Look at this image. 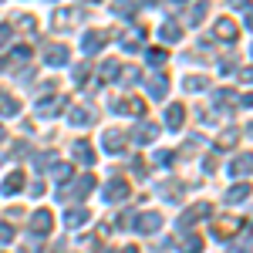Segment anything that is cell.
I'll return each instance as SVG.
<instances>
[{
  "mask_svg": "<svg viewBox=\"0 0 253 253\" xmlns=\"http://www.w3.org/2000/svg\"><path fill=\"white\" fill-rule=\"evenodd\" d=\"M132 226H135V233H159V226H162V213L159 210H149V213H138L135 219H128Z\"/></svg>",
  "mask_w": 253,
  "mask_h": 253,
  "instance_id": "cell-1",
  "label": "cell"
},
{
  "mask_svg": "<svg viewBox=\"0 0 253 253\" xmlns=\"http://www.w3.org/2000/svg\"><path fill=\"white\" fill-rule=\"evenodd\" d=\"M213 216V206L210 203H196V206H189L186 213L179 216V230H189L193 223H199V219H210Z\"/></svg>",
  "mask_w": 253,
  "mask_h": 253,
  "instance_id": "cell-2",
  "label": "cell"
},
{
  "mask_svg": "<svg viewBox=\"0 0 253 253\" xmlns=\"http://www.w3.org/2000/svg\"><path fill=\"white\" fill-rule=\"evenodd\" d=\"M125 142H128V138H125V132H122V128H105L101 145H105V152H108V156H118V152L125 149Z\"/></svg>",
  "mask_w": 253,
  "mask_h": 253,
  "instance_id": "cell-3",
  "label": "cell"
},
{
  "mask_svg": "<svg viewBox=\"0 0 253 253\" xmlns=\"http://www.w3.org/2000/svg\"><path fill=\"white\" fill-rule=\"evenodd\" d=\"M105 44H108V31H88V34L81 38V51H84V54H98Z\"/></svg>",
  "mask_w": 253,
  "mask_h": 253,
  "instance_id": "cell-4",
  "label": "cell"
},
{
  "mask_svg": "<svg viewBox=\"0 0 253 253\" xmlns=\"http://www.w3.org/2000/svg\"><path fill=\"white\" fill-rule=\"evenodd\" d=\"M51 226H54L51 210H38V213L31 216V233H34V236H47V233H51Z\"/></svg>",
  "mask_w": 253,
  "mask_h": 253,
  "instance_id": "cell-5",
  "label": "cell"
},
{
  "mask_svg": "<svg viewBox=\"0 0 253 253\" xmlns=\"http://www.w3.org/2000/svg\"><path fill=\"white\" fill-rule=\"evenodd\" d=\"M112 112L115 115H142L145 112V101H138V98H115L112 101Z\"/></svg>",
  "mask_w": 253,
  "mask_h": 253,
  "instance_id": "cell-6",
  "label": "cell"
},
{
  "mask_svg": "<svg viewBox=\"0 0 253 253\" xmlns=\"http://www.w3.org/2000/svg\"><path fill=\"white\" fill-rule=\"evenodd\" d=\"M213 38H219V41H236V38H240V27H236V20L219 17V20L213 24Z\"/></svg>",
  "mask_w": 253,
  "mask_h": 253,
  "instance_id": "cell-7",
  "label": "cell"
},
{
  "mask_svg": "<svg viewBox=\"0 0 253 253\" xmlns=\"http://www.w3.org/2000/svg\"><path fill=\"white\" fill-rule=\"evenodd\" d=\"M68 47L64 44H47V51H44V64L47 68H61V64H68Z\"/></svg>",
  "mask_w": 253,
  "mask_h": 253,
  "instance_id": "cell-8",
  "label": "cell"
},
{
  "mask_svg": "<svg viewBox=\"0 0 253 253\" xmlns=\"http://www.w3.org/2000/svg\"><path fill=\"white\" fill-rule=\"evenodd\" d=\"M128 193H132V186H128L125 179H112V182L105 186V203H122Z\"/></svg>",
  "mask_w": 253,
  "mask_h": 253,
  "instance_id": "cell-9",
  "label": "cell"
},
{
  "mask_svg": "<svg viewBox=\"0 0 253 253\" xmlns=\"http://www.w3.org/2000/svg\"><path fill=\"white\" fill-rule=\"evenodd\" d=\"M182 122H186V105L172 101V105L166 108V128H169V132H179V128H182Z\"/></svg>",
  "mask_w": 253,
  "mask_h": 253,
  "instance_id": "cell-10",
  "label": "cell"
},
{
  "mask_svg": "<svg viewBox=\"0 0 253 253\" xmlns=\"http://www.w3.org/2000/svg\"><path fill=\"white\" fill-rule=\"evenodd\" d=\"M182 189H186V182H179V179H166V182H159V196L169 199V203H179V199H182Z\"/></svg>",
  "mask_w": 253,
  "mask_h": 253,
  "instance_id": "cell-11",
  "label": "cell"
},
{
  "mask_svg": "<svg viewBox=\"0 0 253 253\" xmlns=\"http://www.w3.org/2000/svg\"><path fill=\"white\" fill-rule=\"evenodd\" d=\"M54 27H61V31H64V27H71V24H75V20H81V10L78 7H61V10H54Z\"/></svg>",
  "mask_w": 253,
  "mask_h": 253,
  "instance_id": "cell-12",
  "label": "cell"
},
{
  "mask_svg": "<svg viewBox=\"0 0 253 253\" xmlns=\"http://www.w3.org/2000/svg\"><path fill=\"white\" fill-rule=\"evenodd\" d=\"M68 122H71L75 128H81V125H91V122H95V108H88V105L71 108V112H68Z\"/></svg>",
  "mask_w": 253,
  "mask_h": 253,
  "instance_id": "cell-13",
  "label": "cell"
},
{
  "mask_svg": "<svg viewBox=\"0 0 253 253\" xmlns=\"http://www.w3.org/2000/svg\"><path fill=\"white\" fill-rule=\"evenodd\" d=\"M91 189H95V175H81L75 189H61V199H68V196H78V199H84Z\"/></svg>",
  "mask_w": 253,
  "mask_h": 253,
  "instance_id": "cell-14",
  "label": "cell"
},
{
  "mask_svg": "<svg viewBox=\"0 0 253 253\" xmlns=\"http://www.w3.org/2000/svg\"><path fill=\"white\" fill-rule=\"evenodd\" d=\"M233 233H240V219H216L213 223V236L216 240H230Z\"/></svg>",
  "mask_w": 253,
  "mask_h": 253,
  "instance_id": "cell-15",
  "label": "cell"
},
{
  "mask_svg": "<svg viewBox=\"0 0 253 253\" xmlns=\"http://www.w3.org/2000/svg\"><path fill=\"white\" fill-rule=\"evenodd\" d=\"M71 175H75V166L71 162H54L51 166V179L54 182H71Z\"/></svg>",
  "mask_w": 253,
  "mask_h": 253,
  "instance_id": "cell-16",
  "label": "cell"
},
{
  "mask_svg": "<svg viewBox=\"0 0 253 253\" xmlns=\"http://www.w3.org/2000/svg\"><path fill=\"white\" fill-rule=\"evenodd\" d=\"M24 189V172H10L7 179H3V186H0V193L3 196H14Z\"/></svg>",
  "mask_w": 253,
  "mask_h": 253,
  "instance_id": "cell-17",
  "label": "cell"
},
{
  "mask_svg": "<svg viewBox=\"0 0 253 253\" xmlns=\"http://www.w3.org/2000/svg\"><path fill=\"white\" fill-rule=\"evenodd\" d=\"M88 219H91V213H88L84 206H75V210H68V216H64V223H68L71 230H75V226H84Z\"/></svg>",
  "mask_w": 253,
  "mask_h": 253,
  "instance_id": "cell-18",
  "label": "cell"
},
{
  "mask_svg": "<svg viewBox=\"0 0 253 253\" xmlns=\"http://www.w3.org/2000/svg\"><path fill=\"white\" fill-rule=\"evenodd\" d=\"M118 71H122V64H118L115 58H108L101 68H98V81H115L118 78Z\"/></svg>",
  "mask_w": 253,
  "mask_h": 253,
  "instance_id": "cell-19",
  "label": "cell"
},
{
  "mask_svg": "<svg viewBox=\"0 0 253 253\" xmlns=\"http://www.w3.org/2000/svg\"><path fill=\"white\" fill-rule=\"evenodd\" d=\"M179 38H182V27H179L175 20H169V24H162V27H159V41H169V44H175Z\"/></svg>",
  "mask_w": 253,
  "mask_h": 253,
  "instance_id": "cell-20",
  "label": "cell"
},
{
  "mask_svg": "<svg viewBox=\"0 0 253 253\" xmlns=\"http://www.w3.org/2000/svg\"><path fill=\"white\" fill-rule=\"evenodd\" d=\"M159 135V125H152V122H142L135 128V142L138 145H145V142H152V138Z\"/></svg>",
  "mask_w": 253,
  "mask_h": 253,
  "instance_id": "cell-21",
  "label": "cell"
},
{
  "mask_svg": "<svg viewBox=\"0 0 253 253\" xmlns=\"http://www.w3.org/2000/svg\"><path fill=\"white\" fill-rule=\"evenodd\" d=\"M17 112H20V101L14 95H7V91H0V115L10 118V115H17Z\"/></svg>",
  "mask_w": 253,
  "mask_h": 253,
  "instance_id": "cell-22",
  "label": "cell"
},
{
  "mask_svg": "<svg viewBox=\"0 0 253 253\" xmlns=\"http://www.w3.org/2000/svg\"><path fill=\"white\" fill-rule=\"evenodd\" d=\"M149 95H152V98H166V95H169V78H166V75L149 78Z\"/></svg>",
  "mask_w": 253,
  "mask_h": 253,
  "instance_id": "cell-23",
  "label": "cell"
},
{
  "mask_svg": "<svg viewBox=\"0 0 253 253\" xmlns=\"http://www.w3.org/2000/svg\"><path fill=\"white\" fill-rule=\"evenodd\" d=\"M182 88L186 91H206L210 88V78L206 75H189V78H182Z\"/></svg>",
  "mask_w": 253,
  "mask_h": 253,
  "instance_id": "cell-24",
  "label": "cell"
},
{
  "mask_svg": "<svg viewBox=\"0 0 253 253\" xmlns=\"http://www.w3.org/2000/svg\"><path fill=\"white\" fill-rule=\"evenodd\" d=\"M213 101L219 105V108H230V105H236V101H240V95H236V91H230V88H219V91H213Z\"/></svg>",
  "mask_w": 253,
  "mask_h": 253,
  "instance_id": "cell-25",
  "label": "cell"
},
{
  "mask_svg": "<svg viewBox=\"0 0 253 253\" xmlns=\"http://www.w3.org/2000/svg\"><path fill=\"white\" fill-rule=\"evenodd\" d=\"M112 10H115L118 17H128V20H132V17H135V10H138V7L132 3V0H112Z\"/></svg>",
  "mask_w": 253,
  "mask_h": 253,
  "instance_id": "cell-26",
  "label": "cell"
},
{
  "mask_svg": "<svg viewBox=\"0 0 253 253\" xmlns=\"http://www.w3.org/2000/svg\"><path fill=\"white\" fill-rule=\"evenodd\" d=\"M75 156H78L84 166H91V162H95V152H91V145H88L84 138H81V142H75Z\"/></svg>",
  "mask_w": 253,
  "mask_h": 253,
  "instance_id": "cell-27",
  "label": "cell"
},
{
  "mask_svg": "<svg viewBox=\"0 0 253 253\" xmlns=\"http://www.w3.org/2000/svg\"><path fill=\"white\" fill-rule=\"evenodd\" d=\"M179 250L182 253H203V240L199 236H182L179 240Z\"/></svg>",
  "mask_w": 253,
  "mask_h": 253,
  "instance_id": "cell-28",
  "label": "cell"
},
{
  "mask_svg": "<svg viewBox=\"0 0 253 253\" xmlns=\"http://www.w3.org/2000/svg\"><path fill=\"white\" fill-rule=\"evenodd\" d=\"M206 10H210V3H206V0H199V3H193V10H189V24H203V20H206Z\"/></svg>",
  "mask_w": 253,
  "mask_h": 253,
  "instance_id": "cell-29",
  "label": "cell"
},
{
  "mask_svg": "<svg viewBox=\"0 0 253 253\" xmlns=\"http://www.w3.org/2000/svg\"><path fill=\"white\" fill-rule=\"evenodd\" d=\"M142 38H145V31H142V27H135V31H125V34H122V44H125L128 51H135Z\"/></svg>",
  "mask_w": 253,
  "mask_h": 253,
  "instance_id": "cell-30",
  "label": "cell"
},
{
  "mask_svg": "<svg viewBox=\"0 0 253 253\" xmlns=\"http://www.w3.org/2000/svg\"><path fill=\"white\" fill-rule=\"evenodd\" d=\"M250 196V182H240V186H233L230 193H226V203H243Z\"/></svg>",
  "mask_w": 253,
  "mask_h": 253,
  "instance_id": "cell-31",
  "label": "cell"
},
{
  "mask_svg": "<svg viewBox=\"0 0 253 253\" xmlns=\"http://www.w3.org/2000/svg\"><path fill=\"white\" fill-rule=\"evenodd\" d=\"M115 81H122V84H138V81H142V71H138V68H122Z\"/></svg>",
  "mask_w": 253,
  "mask_h": 253,
  "instance_id": "cell-32",
  "label": "cell"
},
{
  "mask_svg": "<svg viewBox=\"0 0 253 253\" xmlns=\"http://www.w3.org/2000/svg\"><path fill=\"white\" fill-rule=\"evenodd\" d=\"M230 172H233V175H250V156H240V159H233Z\"/></svg>",
  "mask_w": 253,
  "mask_h": 253,
  "instance_id": "cell-33",
  "label": "cell"
},
{
  "mask_svg": "<svg viewBox=\"0 0 253 253\" xmlns=\"http://www.w3.org/2000/svg\"><path fill=\"white\" fill-rule=\"evenodd\" d=\"M236 138H240V128H230V132H223V135H219V142H216V145H219V149H230Z\"/></svg>",
  "mask_w": 253,
  "mask_h": 253,
  "instance_id": "cell-34",
  "label": "cell"
},
{
  "mask_svg": "<svg viewBox=\"0 0 253 253\" xmlns=\"http://www.w3.org/2000/svg\"><path fill=\"white\" fill-rule=\"evenodd\" d=\"M166 61H169V54H166V51H162V47H152V51H149V64H152V68H162V64H166Z\"/></svg>",
  "mask_w": 253,
  "mask_h": 253,
  "instance_id": "cell-35",
  "label": "cell"
},
{
  "mask_svg": "<svg viewBox=\"0 0 253 253\" xmlns=\"http://www.w3.org/2000/svg\"><path fill=\"white\" fill-rule=\"evenodd\" d=\"M152 159H156V166H172V162H175V156L169 152V149H159Z\"/></svg>",
  "mask_w": 253,
  "mask_h": 253,
  "instance_id": "cell-36",
  "label": "cell"
},
{
  "mask_svg": "<svg viewBox=\"0 0 253 253\" xmlns=\"http://www.w3.org/2000/svg\"><path fill=\"white\" fill-rule=\"evenodd\" d=\"M10 34H14V27H10V24H0V47H7Z\"/></svg>",
  "mask_w": 253,
  "mask_h": 253,
  "instance_id": "cell-37",
  "label": "cell"
},
{
  "mask_svg": "<svg viewBox=\"0 0 253 253\" xmlns=\"http://www.w3.org/2000/svg\"><path fill=\"white\" fill-rule=\"evenodd\" d=\"M71 78L78 81V84H84V78H88V64H78V68H75V75H71Z\"/></svg>",
  "mask_w": 253,
  "mask_h": 253,
  "instance_id": "cell-38",
  "label": "cell"
},
{
  "mask_svg": "<svg viewBox=\"0 0 253 253\" xmlns=\"http://www.w3.org/2000/svg\"><path fill=\"white\" fill-rule=\"evenodd\" d=\"M10 240H14V230L7 223H0V243H10Z\"/></svg>",
  "mask_w": 253,
  "mask_h": 253,
  "instance_id": "cell-39",
  "label": "cell"
},
{
  "mask_svg": "<svg viewBox=\"0 0 253 253\" xmlns=\"http://www.w3.org/2000/svg\"><path fill=\"white\" fill-rule=\"evenodd\" d=\"M14 58H24V61H27V58H31V47H14Z\"/></svg>",
  "mask_w": 253,
  "mask_h": 253,
  "instance_id": "cell-40",
  "label": "cell"
},
{
  "mask_svg": "<svg viewBox=\"0 0 253 253\" xmlns=\"http://www.w3.org/2000/svg\"><path fill=\"white\" fill-rule=\"evenodd\" d=\"M14 20H20V27H34V20H38V17H31V14H24V17H14Z\"/></svg>",
  "mask_w": 253,
  "mask_h": 253,
  "instance_id": "cell-41",
  "label": "cell"
},
{
  "mask_svg": "<svg viewBox=\"0 0 253 253\" xmlns=\"http://www.w3.org/2000/svg\"><path fill=\"white\" fill-rule=\"evenodd\" d=\"M118 253H138V247H122Z\"/></svg>",
  "mask_w": 253,
  "mask_h": 253,
  "instance_id": "cell-42",
  "label": "cell"
},
{
  "mask_svg": "<svg viewBox=\"0 0 253 253\" xmlns=\"http://www.w3.org/2000/svg\"><path fill=\"white\" fill-rule=\"evenodd\" d=\"M3 138H7V132H3V125H0V142H3Z\"/></svg>",
  "mask_w": 253,
  "mask_h": 253,
  "instance_id": "cell-43",
  "label": "cell"
},
{
  "mask_svg": "<svg viewBox=\"0 0 253 253\" xmlns=\"http://www.w3.org/2000/svg\"><path fill=\"white\" fill-rule=\"evenodd\" d=\"M0 68H7V61H3V58H0Z\"/></svg>",
  "mask_w": 253,
  "mask_h": 253,
  "instance_id": "cell-44",
  "label": "cell"
},
{
  "mask_svg": "<svg viewBox=\"0 0 253 253\" xmlns=\"http://www.w3.org/2000/svg\"><path fill=\"white\" fill-rule=\"evenodd\" d=\"M142 3H159V0H142Z\"/></svg>",
  "mask_w": 253,
  "mask_h": 253,
  "instance_id": "cell-45",
  "label": "cell"
}]
</instances>
